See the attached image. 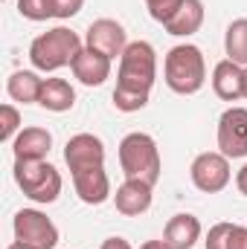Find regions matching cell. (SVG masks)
<instances>
[{"instance_id":"obj_14","label":"cell","mask_w":247,"mask_h":249,"mask_svg":"<svg viewBox=\"0 0 247 249\" xmlns=\"http://www.w3.org/2000/svg\"><path fill=\"white\" fill-rule=\"evenodd\" d=\"M151 188L143 180H125L123 186L117 188L114 194V203H117V212L125 214V217H137L143 212L151 209Z\"/></svg>"},{"instance_id":"obj_10","label":"cell","mask_w":247,"mask_h":249,"mask_svg":"<svg viewBox=\"0 0 247 249\" xmlns=\"http://www.w3.org/2000/svg\"><path fill=\"white\" fill-rule=\"evenodd\" d=\"M87 47H93V50L105 53L108 58H117V55H123L125 47H128L123 23H117V20H111V18L93 20V23L87 26Z\"/></svg>"},{"instance_id":"obj_16","label":"cell","mask_w":247,"mask_h":249,"mask_svg":"<svg viewBox=\"0 0 247 249\" xmlns=\"http://www.w3.org/2000/svg\"><path fill=\"white\" fill-rule=\"evenodd\" d=\"M163 241L172 249H192L201 241V220L195 214H175L163 229Z\"/></svg>"},{"instance_id":"obj_29","label":"cell","mask_w":247,"mask_h":249,"mask_svg":"<svg viewBox=\"0 0 247 249\" xmlns=\"http://www.w3.org/2000/svg\"><path fill=\"white\" fill-rule=\"evenodd\" d=\"M140 249H172V247H169L166 241H145Z\"/></svg>"},{"instance_id":"obj_9","label":"cell","mask_w":247,"mask_h":249,"mask_svg":"<svg viewBox=\"0 0 247 249\" xmlns=\"http://www.w3.org/2000/svg\"><path fill=\"white\" fill-rule=\"evenodd\" d=\"M64 162L70 168V174L82 171V168H96L105 165V145L99 136L93 133H76L67 139L64 145Z\"/></svg>"},{"instance_id":"obj_15","label":"cell","mask_w":247,"mask_h":249,"mask_svg":"<svg viewBox=\"0 0 247 249\" xmlns=\"http://www.w3.org/2000/svg\"><path fill=\"white\" fill-rule=\"evenodd\" d=\"M50 148H53V133L47 127H23L12 142L15 160H44Z\"/></svg>"},{"instance_id":"obj_18","label":"cell","mask_w":247,"mask_h":249,"mask_svg":"<svg viewBox=\"0 0 247 249\" xmlns=\"http://www.w3.org/2000/svg\"><path fill=\"white\" fill-rule=\"evenodd\" d=\"M38 105H41L44 110L64 113V110H70V107L76 105V90H73V84L64 81V78H44Z\"/></svg>"},{"instance_id":"obj_23","label":"cell","mask_w":247,"mask_h":249,"mask_svg":"<svg viewBox=\"0 0 247 249\" xmlns=\"http://www.w3.org/2000/svg\"><path fill=\"white\" fill-rule=\"evenodd\" d=\"M181 3H184V0H145L148 15H151L157 23H166V20L181 9Z\"/></svg>"},{"instance_id":"obj_8","label":"cell","mask_w":247,"mask_h":249,"mask_svg":"<svg viewBox=\"0 0 247 249\" xmlns=\"http://www.w3.org/2000/svg\"><path fill=\"white\" fill-rule=\"evenodd\" d=\"M218 148L227 160L247 157V107H227L218 119Z\"/></svg>"},{"instance_id":"obj_26","label":"cell","mask_w":247,"mask_h":249,"mask_svg":"<svg viewBox=\"0 0 247 249\" xmlns=\"http://www.w3.org/2000/svg\"><path fill=\"white\" fill-rule=\"evenodd\" d=\"M227 249H247V226H236V223H233V232H230Z\"/></svg>"},{"instance_id":"obj_17","label":"cell","mask_w":247,"mask_h":249,"mask_svg":"<svg viewBox=\"0 0 247 249\" xmlns=\"http://www.w3.org/2000/svg\"><path fill=\"white\" fill-rule=\"evenodd\" d=\"M201 23H204V3H201V0H184L181 9L163 23V29H166L169 35L189 38V35H195V32L201 29Z\"/></svg>"},{"instance_id":"obj_1","label":"cell","mask_w":247,"mask_h":249,"mask_svg":"<svg viewBox=\"0 0 247 249\" xmlns=\"http://www.w3.org/2000/svg\"><path fill=\"white\" fill-rule=\"evenodd\" d=\"M157 78V53L148 41H134L120 55V72H117V90L114 105L123 113L143 110L148 105V93Z\"/></svg>"},{"instance_id":"obj_22","label":"cell","mask_w":247,"mask_h":249,"mask_svg":"<svg viewBox=\"0 0 247 249\" xmlns=\"http://www.w3.org/2000/svg\"><path fill=\"white\" fill-rule=\"evenodd\" d=\"M18 127H21V113H18V107L3 105V107H0V139H3V142H15V133H21Z\"/></svg>"},{"instance_id":"obj_31","label":"cell","mask_w":247,"mask_h":249,"mask_svg":"<svg viewBox=\"0 0 247 249\" xmlns=\"http://www.w3.org/2000/svg\"><path fill=\"white\" fill-rule=\"evenodd\" d=\"M245 99H247V67H245Z\"/></svg>"},{"instance_id":"obj_2","label":"cell","mask_w":247,"mask_h":249,"mask_svg":"<svg viewBox=\"0 0 247 249\" xmlns=\"http://www.w3.org/2000/svg\"><path fill=\"white\" fill-rule=\"evenodd\" d=\"M82 38L67 29V26H56L44 35H38L32 44H29V61L35 70L41 72H56L62 67H73L76 55L82 53Z\"/></svg>"},{"instance_id":"obj_28","label":"cell","mask_w":247,"mask_h":249,"mask_svg":"<svg viewBox=\"0 0 247 249\" xmlns=\"http://www.w3.org/2000/svg\"><path fill=\"white\" fill-rule=\"evenodd\" d=\"M236 186H239V191H242V194L247 197V162L242 165V171L236 174Z\"/></svg>"},{"instance_id":"obj_4","label":"cell","mask_w":247,"mask_h":249,"mask_svg":"<svg viewBox=\"0 0 247 249\" xmlns=\"http://www.w3.org/2000/svg\"><path fill=\"white\" fill-rule=\"evenodd\" d=\"M120 165H123L125 180H143V183L154 186L160 180V168H163L157 142L143 130L128 133L120 142Z\"/></svg>"},{"instance_id":"obj_7","label":"cell","mask_w":247,"mask_h":249,"mask_svg":"<svg viewBox=\"0 0 247 249\" xmlns=\"http://www.w3.org/2000/svg\"><path fill=\"white\" fill-rule=\"evenodd\" d=\"M189 174H192L195 188L204 191V194H218L221 188H227L230 177H233L230 174V160L221 151L198 154L195 162H192V168H189Z\"/></svg>"},{"instance_id":"obj_5","label":"cell","mask_w":247,"mask_h":249,"mask_svg":"<svg viewBox=\"0 0 247 249\" xmlns=\"http://www.w3.org/2000/svg\"><path fill=\"white\" fill-rule=\"evenodd\" d=\"M15 183L35 203H56L62 194V174L44 160H15Z\"/></svg>"},{"instance_id":"obj_19","label":"cell","mask_w":247,"mask_h":249,"mask_svg":"<svg viewBox=\"0 0 247 249\" xmlns=\"http://www.w3.org/2000/svg\"><path fill=\"white\" fill-rule=\"evenodd\" d=\"M41 87H44V78H38V75H35V72H29V70H18V72H12V75H9V81H6L9 96H12L15 102H23V105L38 102Z\"/></svg>"},{"instance_id":"obj_11","label":"cell","mask_w":247,"mask_h":249,"mask_svg":"<svg viewBox=\"0 0 247 249\" xmlns=\"http://www.w3.org/2000/svg\"><path fill=\"white\" fill-rule=\"evenodd\" d=\"M73 188L79 194L82 203L87 206H102L108 197H111V180L105 174V165H96V168H82L73 174Z\"/></svg>"},{"instance_id":"obj_13","label":"cell","mask_w":247,"mask_h":249,"mask_svg":"<svg viewBox=\"0 0 247 249\" xmlns=\"http://www.w3.org/2000/svg\"><path fill=\"white\" fill-rule=\"evenodd\" d=\"M212 90L224 102H239L245 99V67L233 64L230 58L215 64L212 70Z\"/></svg>"},{"instance_id":"obj_6","label":"cell","mask_w":247,"mask_h":249,"mask_svg":"<svg viewBox=\"0 0 247 249\" xmlns=\"http://www.w3.org/2000/svg\"><path fill=\"white\" fill-rule=\"evenodd\" d=\"M12 229H15V241L26 249H56L59 244L56 223L38 209H21L15 214Z\"/></svg>"},{"instance_id":"obj_20","label":"cell","mask_w":247,"mask_h":249,"mask_svg":"<svg viewBox=\"0 0 247 249\" xmlns=\"http://www.w3.org/2000/svg\"><path fill=\"white\" fill-rule=\"evenodd\" d=\"M224 50H227V58L239 67H247V18H239L227 26V35H224Z\"/></svg>"},{"instance_id":"obj_12","label":"cell","mask_w":247,"mask_h":249,"mask_svg":"<svg viewBox=\"0 0 247 249\" xmlns=\"http://www.w3.org/2000/svg\"><path fill=\"white\" fill-rule=\"evenodd\" d=\"M111 61L114 58H108L105 53H99V50H93V47H84L79 55H76V61H73V75L84 84V87H99V84H105V78L111 75Z\"/></svg>"},{"instance_id":"obj_21","label":"cell","mask_w":247,"mask_h":249,"mask_svg":"<svg viewBox=\"0 0 247 249\" xmlns=\"http://www.w3.org/2000/svg\"><path fill=\"white\" fill-rule=\"evenodd\" d=\"M18 12H21L26 20H47V18H56L53 0H18Z\"/></svg>"},{"instance_id":"obj_27","label":"cell","mask_w":247,"mask_h":249,"mask_svg":"<svg viewBox=\"0 0 247 249\" xmlns=\"http://www.w3.org/2000/svg\"><path fill=\"white\" fill-rule=\"evenodd\" d=\"M99 249H131V244H128L125 238H108Z\"/></svg>"},{"instance_id":"obj_3","label":"cell","mask_w":247,"mask_h":249,"mask_svg":"<svg viewBox=\"0 0 247 249\" xmlns=\"http://www.w3.org/2000/svg\"><path fill=\"white\" fill-rule=\"evenodd\" d=\"M163 78L169 84V90L181 93V96H192L204 87L206 81V61L204 53L195 44H178L169 50L166 61H163Z\"/></svg>"},{"instance_id":"obj_24","label":"cell","mask_w":247,"mask_h":249,"mask_svg":"<svg viewBox=\"0 0 247 249\" xmlns=\"http://www.w3.org/2000/svg\"><path fill=\"white\" fill-rule=\"evenodd\" d=\"M230 232H233V223H227V220H224V223H215V226H209L204 247H206V249H227Z\"/></svg>"},{"instance_id":"obj_25","label":"cell","mask_w":247,"mask_h":249,"mask_svg":"<svg viewBox=\"0 0 247 249\" xmlns=\"http://www.w3.org/2000/svg\"><path fill=\"white\" fill-rule=\"evenodd\" d=\"M82 6H84V0H53V12H56V18H62V20L79 15Z\"/></svg>"},{"instance_id":"obj_30","label":"cell","mask_w":247,"mask_h":249,"mask_svg":"<svg viewBox=\"0 0 247 249\" xmlns=\"http://www.w3.org/2000/svg\"><path fill=\"white\" fill-rule=\"evenodd\" d=\"M6 249H26V247H21V244L15 241V244H9V247H6Z\"/></svg>"}]
</instances>
